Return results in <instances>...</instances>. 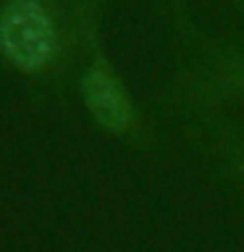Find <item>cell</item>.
<instances>
[{"label": "cell", "mask_w": 244, "mask_h": 252, "mask_svg": "<svg viewBox=\"0 0 244 252\" xmlns=\"http://www.w3.org/2000/svg\"><path fill=\"white\" fill-rule=\"evenodd\" d=\"M58 34L42 0H8L0 11V53L13 68L39 74L53 63Z\"/></svg>", "instance_id": "cell-1"}, {"label": "cell", "mask_w": 244, "mask_h": 252, "mask_svg": "<svg viewBox=\"0 0 244 252\" xmlns=\"http://www.w3.org/2000/svg\"><path fill=\"white\" fill-rule=\"evenodd\" d=\"M234 168H239L242 171V179H244V153H242V150H236V155H234Z\"/></svg>", "instance_id": "cell-3"}, {"label": "cell", "mask_w": 244, "mask_h": 252, "mask_svg": "<svg viewBox=\"0 0 244 252\" xmlns=\"http://www.w3.org/2000/svg\"><path fill=\"white\" fill-rule=\"evenodd\" d=\"M50 3H55V0H50Z\"/></svg>", "instance_id": "cell-4"}, {"label": "cell", "mask_w": 244, "mask_h": 252, "mask_svg": "<svg viewBox=\"0 0 244 252\" xmlns=\"http://www.w3.org/2000/svg\"><path fill=\"white\" fill-rule=\"evenodd\" d=\"M82 100L87 113L102 131L126 137L137 126V110L123 90L121 79L110 71L102 61H94L82 76Z\"/></svg>", "instance_id": "cell-2"}]
</instances>
